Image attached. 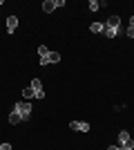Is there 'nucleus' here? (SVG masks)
Segmentation results:
<instances>
[{"label": "nucleus", "mask_w": 134, "mask_h": 150, "mask_svg": "<svg viewBox=\"0 0 134 150\" xmlns=\"http://www.w3.org/2000/svg\"><path fill=\"white\" fill-rule=\"evenodd\" d=\"M13 110L20 114L22 121L32 119V103H29V101H18V103H13Z\"/></svg>", "instance_id": "f257e3e1"}, {"label": "nucleus", "mask_w": 134, "mask_h": 150, "mask_svg": "<svg viewBox=\"0 0 134 150\" xmlns=\"http://www.w3.org/2000/svg\"><path fill=\"white\" fill-rule=\"evenodd\" d=\"M119 144H121L123 150H132V148H134V139L130 137V132L121 130V132H119Z\"/></svg>", "instance_id": "f03ea898"}, {"label": "nucleus", "mask_w": 134, "mask_h": 150, "mask_svg": "<svg viewBox=\"0 0 134 150\" xmlns=\"http://www.w3.org/2000/svg\"><path fill=\"white\" fill-rule=\"evenodd\" d=\"M32 90L36 94V99H45V92H43V83L40 79H32Z\"/></svg>", "instance_id": "7ed1b4c3"}, {"label": "nucleus", "mask_w": 134, "mask_h": 150, "mask_svg": "<svg viewBox=\"0 0 134 150\" xmlns=\"http://www.w3.org/2000/svg\"><path fill=\"white\" fill-rule=\"evenodd\" d=\"M69 128H72V130H83V132H87L89 130V123H87V121H72Z\"/></svg>", "instance_id": "20e7f679"}, {"label": "nucleus", "mask_w": 134, "mask_h": 150, "mask_svg": "<svg viewBox=\"0 0 134 150\" xmlns=\"http://www.w3.org/2000/svg\"><path fill=\"white\" fill-rule=\"evenodd\" d=\"M16 27H18V18H16V16H9V18H7V31H9V34H13V31H16Z\"/></svg>", "instance_id": "39448f33"}, {"label": "nucleus", "mask_w": 134, "mask_h": 150, "mask_svg": "<svg viewBox=\"0 0 134 150\" xmlns=\"http://www.w3.org/2000/svg\"><path fill=\"white\" fill-rule=\"evenodd\" d=\"M105 25H107V27H112V29H119V25H121V18H119V16H109Z\"/></svg>", "instance_id": "423d86ee"}, {"label": "nucleus", "mask_w": 134, "mask_h": 150, "mask_svg": "<svg viewBox=\"0 0 134 150\" xmlns=\"http://www.w3.org/2000/svg\"><path fill=\"white\" fill-rule=\"evenodd\" d=\"M54 9H56V0H45L43 2V11H54Z\"/></svg>", "instance_id": "0eeeda50"}, {"label": "nucleus", "mask_w": 134, "mask_h": 150, "mask_svg": "<svg viewBox=\"0 0 134 150\" xmlns=\"http://www.w3.org/2000/svg\"><path fill=\"white\" fill-rule=\"evenodd\" d=\"M20 121H22V119H20V114L16 112V110H11V114H9V123L16 125V123H20Z\"/></svg>", "instance_id": "6e6552de"}, {"label": "nucleus", "mask_w": 134, "mask_h": 150, "mask_svg": "<svg viewBox=\"0 0 134 150\" xmlns=\"http://www.w3.org/2000/svg\"><path fill=\"white\" fill-rule=\"evenodd\" d=\"M103 34H105L107 38H114L116 34H119V29H112V27H107V25H105V27H103Z\"/></svg>", "instance_id": "1a4fd4ad"}, {"label": "nucleus", "mask_w": 134, "mask_h": 150, "mask_svg": "<svg viewBox=\"0 0 134 150\" xmlns=\"http://www.w3.org/2000/svg\"><path fill=\"white\" fill-rule=\"evenodd\" d=\"M22 96H25V101L36 99V94H34V90H32V88H25V90H22Z\"/></svg>", "instance_id": "9d476101"}, {"label": "nucleus", "mask_w": 134, "mask_h": 150, "mask_svg": "<svg viewBox=\"0 0 134 150\" xmlns=\"http://www.w3.org/2000/svg\"><path fill=\"white\" fill-rule=\"evenodd\" d=\"M103 27H105L103 23H92V25H89V29L94 31V34H101V31H103Z\"/></svg>", "instance_id": "9b49d317"}, {"label": "nucleus", "mask_w": 134, "mask_h": 150, "mask_svg": "<svg viewBox=\"0 0 134 150\" xmlns=\"http://www.w3.org/2000/svg\"><path fill=\"white\" fill-rule=\"evenodd\" d=\"M101 9V2L98 0H89V11H98Z\"/></svg>", "instance_id": "f8f14e48"}, {"label": "nucleus", "mask_w": 134, "mask_h": 150, "mask_svg": "<svg viewBox=\"0 0 134 150\" xmlns=\"http://www.w3.org/2000/svg\"><path fill=\"white\" fill-rule=\"evenodd\" d=\"M47 58H49V63H58V61H60V54H58V52H49V56H47Z\"/></svg>", "instance_id": "ddd939ff"}, {"label": "nucleus", "mask_w": 134, "mask_h": 150, "mask_svg": "<svg viewBox=\"0 0 134 150\" xmlns=\"http://www.w3.org/2000/svg\"><path fill=\"white\" fill-rule=\"evenodd\" d=\"M38 54H40V58H43V56H47V54H49V50H47L45 45H40V47H38Z\"/></svg>", "instance_id": "4468645a"}, {"label": "nucleus", "mask_w": 134, "mask_h": 150, "mask_svg": "<svg viewBox=\"0 0 134 150\" xmlns=\"http://www.w3.org/2000/svg\"><path fill=\"white\" fill-rule=\"evenodd\" d=\"M125 34H128V38H134V27H128V31H125Z\"/></svg>", "instance_id": "2eb2a0df"}, {"label": "nucleus", "mask_w": 134, "mask_h": 150, "mask_svg": "<svg viewBox=\"0 0 134 150\" xmlns=\"http://www.w3.org/2000/svg\"><path fill=\"white\" fill-rule=\"evenodd\" d=\"M0 150H11V144H2V146H0Z\"/></svg>", "instance_id": "dca6fc26"}, {"label": "nucleus", "mask_w": 134, "mask_h": 150, "mask_svg": "<svg viewBox=\"0 0 134 150\" xmlns=\"http://www.w3.org/2000/svg\"><path fill=\"white\" fill-rule=\"evenodd\" d=\"M107 150H123V148H121V146H109Z\"/></svg>", "instance_id": "f3484780"}, {"label": "nucleus", "mask_w": 134, "mask_h": 150, "mask_svg": "<svg viewBox=\"0 0 134 150\" xmlns=\"http://www.w3.org/2000/svg\"><path fill=\"white\" fill-rule=\"evenodd\" d=\"M130 27H134V16H132V18H130Z\"/></svg>", "instance_id": "a211bd4d"}, {"label": "nucleus", "mask_w": 134, "mask_h": 150, "mask_svg": "<svg viewBox=\"0 0 134 150\" xmlns=\"http://www.w3.org/2000/svg\"><path fill=\"white\" fill-rule=\"evenodd\" d=\"M0 7H2V0H0Z\"/></svg>", "instance_id": "6ab92c4d"}]
</instances>
